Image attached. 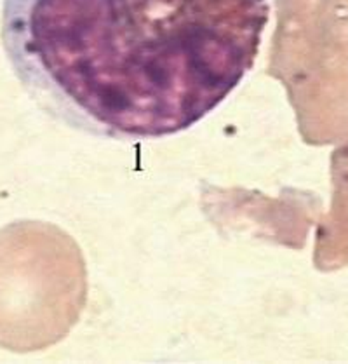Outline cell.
<instances>
[{"instance_id": "cell-2", "label": "cell", "mask_w": 348, "mask_h": 364, "mask_svg": "<svg viewBox=\"0 0 348 364\" xmlns=\"http://www.w3.org/2000/svg\"><path fill=\"white\" fill-rule=\"evenodd\" d=\"M308 67L307 114L313 138L331 141L348 127V0H282Z\"/></svg>"}, {"instance_id": "cell-1", "label": "cell", "mask_w": 348, "mask_h": 364, "mask_svg": "<svg viewBox=\"0 0 348 364\" xmlns=\"http://www.w3.org/2000/svg\"><path fill=\"white\" fill-rule=\"evenodd\" d=\"M268 0H4L2 46L30 100L115 141L180 134L254 67Z\"/></svg>"}]
</instances>
